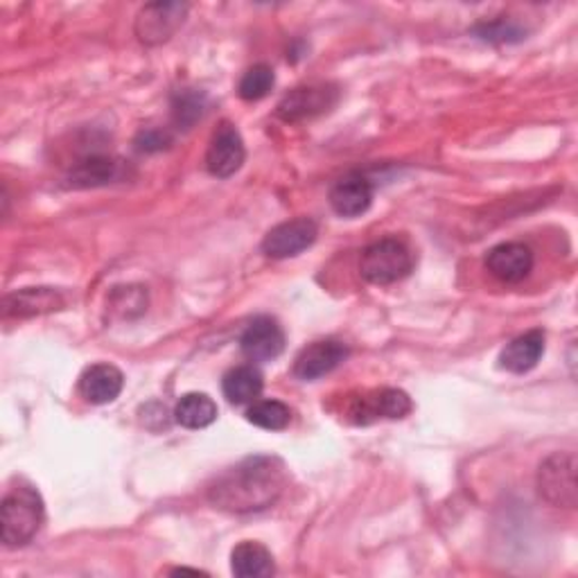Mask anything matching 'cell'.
I'll return each instance as SVG.
<instances>
[{"instance_id":"6da1fadb","label":"cell","mask_w":578,"mask_h":578,"mask_svg":"<svg viewBox=\"0 0 578 578\" xmlns=\"http://www.w3.org/2000/svg\"><path fill=\"white\" fill-rule=\"evenodd\" d=\"M287 488V468L279 457H247L215 477L208 502L227 513H258L274 506Z\"/></svg>"},{"instance_id":"7a4b0ae2","label":"cell","mask_w":578,"mask_h":578,"mask_svg":"<svg viewBox=\"0 0 578 578\" xmlns=\"http://www.w3.org/2000/svg\"><path fill=\"white\" fill-rule=\"evenodd\" d=\"M46 520V509L36 488L19 483L10 488L0 504V536L8 547L28 545Z\"/></svg>"},{"instance_id":"3957f363","label":"cell","mask_w":578,"mask_h":578,"mask_svg":"<svg viewBox=\"0 0 578 578\" xmlns=\"http://www.w3.org/2000/svg\"><path fill=\"white\" fill-rule=\"evenodd\" d=\"M414 270V255L405 242L395 238H384L369 244L362 251L360 272L371 285H393L403 281Z\"/></svg>"},{"instance_id":"277c9868","label":"cell","mask_w":578,"mask_h":578,"mask_svg":"<svg viewBox=\"0 0 578 578\" xmlns=\"http://www.w3.org/2000/svg\"><path fill=\"white\" fill-rule=\"evenodd\" d=\"M538 493L545 502L558 509H576L578 488H576V455L554 452L538 468Z\"/></svg>"},{"instance_id":"5b68a950","label":"cell","mask_w":578,"mask_h":578,"mask_svg":"<svg viewBox=\"0 0 578 578\" xmlns=\"http://www.w3.org/2000/svg\"><path fill=\"white\" fill-rule=\"evenodd\" d=\"M339 100V88L332 84L298 86L279 102V118L285 122H301L328 113Z\"/></svg>"},{"instance_id":"8992f818","label":"cell","mask_w":578,"mask_h":578,"mask_svg":"<svg viewBox=\"0 0 578 578\" xmlns=\"http://www.w3.org/2000/svg\"><path fill=\"white\" fill-rule=\"evenodd\" d=\"M412 412V400L400 389H375L352 400L348 418L355 425H371L382 418H405Z\"/></svg>"},{"instance_id":"52a82bcc","label":"cell","mask_w":578,"mask_h":578,"mask_svg":"<svg viewBox=\"0 0 578 578\" xmlns=\"http://www.w3.org/2000/svg\"><path fill=\"white\" fill-rule=\"evenodd\" d=\"M190 6L186 3H150L137 17V36L145 46H161L186 23Z\"/></svg>"},{"instance_id":"ba28073f","label":"cell","mask_w":578,"mask_h":578,"mask_svg":"<svg viewBox=\"0 0 578 578\" xmlns=\"http://www.w3.org/2000/svg\"><path fill=\"white\" fill-rule=\"evenodd\" d=\"M319 227L315 219L309 217H296L283 225L274 227L262 240V251L274 258V260H285L303 253L305 249L313 247L317 242Z\"/></svg>"},{"instance_id":"9c48e42d","label":"cell","mask_w":578,"mask_h":578,"mask_svg":"<svg viewBox=\"0 0 578 578\" xmlns=\"http://www.w3.org/2000/svg\"><path fill=\"white\" fill-rule=\"evenodd\" d=\"M247 159L244 141L240 137V131L231 122H221L206 150V167L217 179H229L233 176Z\"/></svg>"},{"instance_id":"30bf717a","label":"cell","mask_w":578,"mask_h":578,"mask_svg":"<svg viewBox=\"0 0 578 578\" xmlns=\"http://www.w3.org/2000/svg\"><path fill=\"white\" fill-rule=\"evenodd\" d=\"M348 358V346L337 339H321L305 346L294 360V375L298 380H319L332 373Z\"/></svg>"},{"instance_id":"8fae6325","label":"cell","mask_w":578,"mask_h":578,"mask_svg":"<svg viewBox=\"0 0 578 578\" xmlns=\"http://www.w3.org/2000/svg\"><path fill=\"white\" fill-rule=\"evenodd\" d=\"M240 348L244 358L251 362H272L285 350V332L283 326L274 317H255L242 339Z\"/></svg>"},{"instance_id":"7c38bea8","label":"cell","mask_w":578,"mask_h":578,"mask_svg":"<svg viewBox=\"0 0 578 578\" xmlns=\"http://www.w3.org/2000/svg\"><path fill=\"white\" fill-rule=\"evenodd\" d=\"M486 270L502 283H520L533 270V251L522 242H504L486 255Z\"/></svg>"},{"instance_id":"4fadbf2b","label":"cell","mask_w":578,"mask_h":578,"mask_svg":"<svg viewBox=\"0 0 578 578\" xmlns=\"http://www.w3.org/2000/svg\"><path fill=\"white\" fill-rule=\"evenodd\" d=\"M64 307V296L53 287H28L3 298L6 319H28Z\"/></svg>"},{"instance_id":"5bb4252c","label":"cell","mask_w":578,"mask_h":578,"mask_svg":"<svg viewBox=\"0 0 578 578\" xmlns=\"http://www.w3.org/2000/svg\"><path fill=\"white\" fill-rule=\"evenodd\" d=\"M543 355H545V332L528 330L506 343V348L500 352V367L509 373L524 375L538 367Z\"/></svg>"},{"instance_id":"9a60e30c","label":"cell","mask_w":578,"mask_h":578,"mask_svg":"<svg viewBox=\"0 0 578 578\" xmlns=\"http://www.w3.org/2000/svg\"><path fill=\"white\" fill-rule=\"evenodd\" d=\"M373 204V186L362 174H348L330 188V206L341 217H360Z\"/></svg>"},{"instance_id":"2e32d148","label":"cell","mask_w":578,"mask_h":578,"mask_svg":"<svg viewBox=\"0 0 578 578\" xmlns=\"http://www.w3.org/2000/svg\"><path fill=\"white\" fill-rule=\"evenodd\" d=\"M124 375L113 364H94L79 378V395L91 405H107L122 393Z\"/></svg>"},{"instance_id":"e0dca14e","label":"cell","mask_w":578,"mask_h":578,"mask_svg":"<svg viewBox=\"0 0 578 578\" xmlns=\"http://www.w3.org/2000/svg\"><path fill=\"white\" fill-rule=\"evenodd\" d=\"M231 571L240 578H266L276 571V565L264 545L244 541L231 552Z\"/></svg>"},{"instance_id":"ac0fdd59","label":"cell","mask_w":578,"mask_h":578,"mask_svg":"<svg viewBox=\"0 0 578 578\" xmlns=\"http://www.w3.org/2000/svg\"><path fill=\"white\" fill-rule=\"evenodd\" d=\"M120 176V163L109 156H91L79 161L70 174H68V186L70 188H98L113 184Z\"/></svg>"},{"instance_id":"d6986e66","label":"cell","mask_w":578,"mask_h":578,"mask_svg":"<svg viewBox=\"0 0 578 578\" xmlns=\"http://www.w3.org/2000/svg\"><path fill=\"white\" fill-rule=\"evenodd\" d=\"M264 380L262 373L253 364H242L231 369L225 380H221V391L231 405H249L255 403V397L262 393Z\"/></svg>"},{"instance_id":"ffe728a7","label":"cell","mask_w":578,"mask_h":578,"mask_svg":"<svg viewBox=\"0 0 578 578\" xmlns=\"http://www.w3.org/2000/svg\"><path fill=\"white\" fill-rule=\"evenodd\" d=\"M174 421L186 429H204L217 421L215 400L206 393H186L174 407Z\"/></svg>"},{"instance_id":"44dd1931","label":"cell","mask_w":578,"mask_h":578,"mask_svg":"<svg viewBox=\"0 0 578 578\" xmlns=\"http://www.w3.org/2000/svg\"><path fill=\"white\" fill-rule=\"evenodd\" d=\"M247 421L260 429L281 432L292 423V410L281 400H255L247 412Z\"/></svg>"},{"instance_id":"7402d4cb","label":"cell","mask_w":578,"mask_h":578,"mask_svg":"<svg viewBox=\"0 0 578 578\" xmlns=\"http://www.w3.org/2000/svg\"><path fill=\"white\" fill-rule=\"evenodd\" d=\"M274 84H276L274 70L266 64H255L242 75L240 86H238V94H240L242 100L255 102V100H262V98L270 96Z\"/></svg>"},{"instance_id":"603a6c76","label":"cell","mask_w":578,"mask_h":578,"mask_svg":"<svg viewBox=\"0 0 578 578\" xmlns=\"http://www.w3.org/2000/svg\"><path fill=\"white\" fill-rule=\"evenodd\" d=\"M204 107H206V96L201 91L184 88V91L176 94L172 100L174 122L182 129H190L204 116Z\"/></svg>"},{"instance_id":"cb8c5ba5","label":"cell","mask_w":578,"mask_h":578,"mask_svg":"<svg viewBox=\"0 0 578 578\" xmlns=\"http://www.w3.org/2000/svg\"><path fill=\"white\" fill-rule=\"evenodd\" d=\"M127 305H133L137 309H145L148 305V292H143V287H116L113 292V298H111V307L116 309V313H120L122 317H129V307Z\"/></svg>"},{"instance_id":"d4e9b609","label":"cell","mask_w":578,"mask_h":578,"mask_svg":"<svg viewBox=\"0 0 578 578\" xmlns=\"http://www.w3.org/2000/svg\"><path fill=\"white\" fill-rule=\"evenodd\" d=\"M170 139L165 137L163 131H156V129H148V131H141V137L137 139V148L141 152H159L163 148H167Z\"/></svg>"}]
</instances>
